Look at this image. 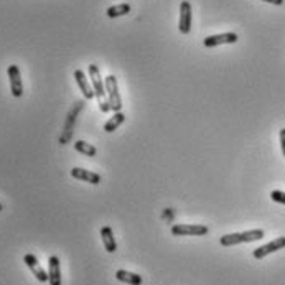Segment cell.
Wrapping results in <instances>:
<instances>
[{"mask_svg":"<svg viewBox=\"0 0 285 285\" xmlns=\"http://www.w3.org/2000/svg\"><path fill=\"white\" fill-rule=\"evenodd\" d=\"M89 78H91V84H92V89H94V94L97 97V102H99V109L102 112H109L111 111V104H109V99H105V94L108 92L104 91V81L101 78V71L96 64H89Z\"/></svg>","mask_w":285,"mask_h":285,"instance_id":"obj_1","label":"cell"},{"mask_svg":"<svg viewBox=\"0 0 285 285\" xmlns=\"http://www.w3.org/2000/svg\"><path fill=\"white\" fill-rule=\"evenodd\" d=\"M101 237H102V242H104V249L108 251V253H116L117 249V242L114 239V233H112V229L109 226H104L101 229Z\"/></svg>","mask_w":285,"mask_h":285,"instance_id":"obj_14","label":"cell"},{"mask_svg":"<svg viewBox=\"0 0 285 285\" xmlns=\"http://www.w3.org/2000/svg\"><path fill=\"white\" fill-rule=\"evenodd\" d=\"M105 92H108L109 97V104H111V111L114 112H121L122 109V101H121V94H119V86H117V78L114 75H109L105 78Z\"/></svg>","mask_w":285,"mask_h":285,"instance_id":"obj_4","label":"cell"},{"mask_svg":"<svg viewBox=\"0 0 285 285\" xmlns=\"http://www.w3.org/2000/svg\"><path fill=\"white\" fill-rule=\"evenodd\" d=\"M283 247H285V236H280V237H277V239L270 241L269 244H266V246L254 249V259H264L266 256L277 253V251H280Z\"/></svg>","mask_w":285,"mask_h":285,"instance_id":"obj_7","label":"cell"},{"mask_svg":"<svg viewBox=\"0 0 285 285\" xmlns=\"http://www.w3.org/2000/svg\"><path fill=\"white\" fill-rule=\"evenodd\" d=\"M23 262L28 266V269L31 270V274L37 277V280L38 282H48V274L45 272V269L40 266V262L38 259L33 254H26L23 257Z\"/></svg>","mask_w":285,"mask_h":285,"instance_id":"obj_10","label":"cell"},{"mask_svg":"<svg viewBox=\"0 0 285 285\" xmlns=\"http://www.w3.org/2000/svg\"><path fill=\"white\" fill-rule=\"evenodd\" d=\"M71 176L76 178V180L88 182L91 185H99V183H101V175H99V173H94V171H89V170H84V168H78V167H75L71 170Z\"/></svg>","mask_w":285,"mask_h":285,"instance_id":"obj_12","label":"cell"},{"mask_svg":"<svg viewBox=\"0 0 285 285\" xmlns=\"http://www.w3.org/2000/svg\"><path fill=\"white\" fill-rule=\"evenodd\" d=\"M264 2H269V4H272V5H282L283 0H264Z\"/></svg>","mask_w":285,"mask_h":285,"instance_id":"obj_21","label":"cell"},{"mask_svg":"<svg viewBox=\"0 0 285 285\" xmlns=\"http://www.w3.org/2000/svg\"><path fill=\"white\" fill-rule=\"evenodd\" d=\"M84 101H78L73 105V109L69 111L68 117H66V122H64V127H63V134L59 137V144L61 145H66L73 137V130H75V125H76V121H78V116L79 112L84 109Z\"/></svg>","mask_w":285,"mask_h":285,"instance_id":"obj_3","label":"cell"},{"mask_svg":"<svg viewBox=\"0 0 285 285\" xmlns=\"http://www.w3.org/2000/svg\"><path fill=\"white\" fill-rule=\"evenodd\" d=\"M124 121H125V116L122 114V112H116V114L112 116L109 121L104 124V130H105V132H114V130H117V127H119V125H121Z\"/></svg>","mask_w":285,"mask_h":285,"instance_id":"obj_17","label":"cell"},{"mask_svg":"<svg viewBox=\"0 0 285 285\" xmlns=\"http://www.w3.org/2000/svg\"><path fill=\"white\" fill-rule=\"evenodd\" d=\"M9 79H10V91L13 97H22L23 96V83L22 75H20V68L17 64L9 66Z\"/></svg>","mask_w":285,"mask_h":285,"instance_id":"obj_6","label":"cell"},{"mask_svg":"<svg viewBox=\"0 0 285 285\" xmlns=\"http://www.w3.org/2000/svg\"><path fill=\"white\" fill-rule=\"evenodd\" d=\"M75 79H76V83L79 86V89H81V92H83L84 99H88V101H89V99L96 97L94 89H92V86L89 84L88 78H86V75H84L81 69H76L75 71Z\"/></svg>","mask_w":285,"mask_h":285,"instance_id":"obj_13","label":"cell"},{"mask_svg":"<svg viewBox=\"0 0 285 285\" xmlns=\"http://www.w3.org/2000/svg\"><path fill=\"white\" fill-rule=\"evenodd\" d=\"M130 12V5L129 4H119V5H112L108 9V17L109 18H117V17H122V15H127Z\"/></svg>","mask_w":285,"mask_h":285,"instance_id":"obj_16","label":"cell"},{"mask_svg":"<svg viewBox=\"0 0 285 285\" xmlns=\"http://www.w3.org/2000/svg\"><path fill=\"white\" fill-rule=\"evenodd\" d=\"M75 150L79 152V154H83V155H88V157H96V154H97L94 145H91V144L84 142V140H78L75 144Z\"/></svg>","mask_w":285,"mask_h":285,"instance_id":"obj_18","label":"cell"},{"mask_svg":"<svg viewBox=\"0 0 285 285\" xmlns=\"http://www.w3.org/2000/svg\"><path fill=\"white\" fill-rule=\"evenodd\" d=\"M178 28L183 35H188L191 30V4L188 0H183L180 4V22H178Z\"/></svg>","mask_w":285,"mask_h":285,"instance_id":"obj_9","label":"cell"},{"mask_svg":"<svg viewBox=\"0 0 285 285\" xmlns=\"http://www.w3.org/2000/svg\"><path fill=\"white\" fill-rule=\"evenodd\" d=\"M4 209V206H2V203H0V211H2Z\"/></svg>","mask_w":285,"mask_h":285,"instance_id":"obj_22","label":"cell"},{"mask_svg":"<svg viewBox=\"0 0 285 285\" xmlns=\"http://www.w3.org/2000/svg\"><path fill=\"white\" fill-rule=\"evenodd\" d=\"M264 237V231L262 229H251L246 233H233V234H226L223 236L220 242L221 246L229 247V246H236V244H242V242H253V241H259Z\"/></svg>","mask_w":285,"mask_h":285,"instance_id":"obj_2","label":"cell"},{"mask_svg":"<svg viewBox=\"0 0 285 285\" xmlns=\"http://www.w3.org/2000/svg\"><path fill=\"white\" fill-rule=\"evenodd\" d=\"M48 282L50 285H61V266L56 256L48 259Z\"/></svg>","mask_w":285,"mask_h":285,"instance_id":"obj_11","label":"cell"},{"mask_svg":"<svg viewBox=\"0 0 285 285\" xmlns=\"http://www.w3.org/2000/svg\"><path fill=\"white\" fill-rule=\"evenodd\" d=\"M116 279L124 282V283H129V285H142V275L127 272V270H117Z\"/></svg>","mask_w":285,"mask_h":285,"instance_id":"obj_15","label":"cell"},{"mask_svg":"<svg viewBox=\"0 0 285 285\" xmlns=\"http://www.w3.org/2000/svg\"><path fill=\"white\" fill-rule=\"evenodd\" d=\"M280 149H282V154L285 157V129L280 130Z\"/></svg>","mask_w":285,"mask_h":285,"instance_id":"obj_20","label":"cell"},{"mask_svg":"<svg viewBox=\"0 0 285 285\" xmlns=\"http://www.w3.org/2000/svg\"><path fill=\"white\" fill-rule=\"evenodd\" d=\"M270 198H272V201H275V203L285 204V193L280 190H274L272 193H270Z\"/></svg>","mask_w":285,"mask_h":285,"instance_id":"obj_19","label":"cell"},{"mask_svg":"<svg viewBox=\"0 0 285 285\" xmlns=\"http://www.w3.org/2000/svg\"><path fill=\"white\" fill-rule=\"evenodd\" d=\"M239 37L236 35V33L229 31V33H221V35H211L204 38V46L206 48H215V46H220V45H226V43H236Z\"/></svg>","mask_w":285,"mask_h":285,"instance_id":"obj_8","label":"cell"},{"mask_svg":"<svg viewBox=\"0 0 285 285\" xmlns=\"http://www.w3.org/2000/svg\"><path fill=\"white\" fill-rule=\"evenodd\" d=\"M208 228L201 224H173L171 234L173 236H206Z\"/></svg>","mask_w":285,"mask_h":285,"instance_id":"obj_5","label":"cell"}]
</instances>
